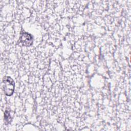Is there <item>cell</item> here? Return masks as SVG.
<instances>
[{"mask_svg": "<svg viewBox=\"0 0 131 131\" xmlns=\"http://www.w3.org/2000/svg\"><path fill=\"white\" fill-rule=\"evenodd\" d=\"M14 82L10 77H5L3 79V89L5 94L7 96H11L14 91Z\"/></svg>", "mask_w": 131, "mask_h": 131, "instance_id": "obj_1", "label": "cell"}, {"mask_svg": "<svg viewBox=\"0 0 131 131\" xmlns=\"http://www.w3.org/2000/svg\"><path fill=\"white\" fill-rule=\"evenodd\" d=\"M19 41L23 46H30L33 43V37L28 33H22L20 37Z\"/></svg>", "mask_w": 131, "mask_h": 131, "instance_id": "obj_2", "label": "cell"}, {"mask_svg": "<svg viewBox=\"0 0 131 131\" xmlns=\"http://www.w3.org/2000/svg\"><path fill=\"white\" fill-rule=\"evenodd\" d=\"M4 119H5V121L6 124H8L11 121L12 119H11L10 115L8 111H6L4 113Z\"/></svg>", "mask_w": 131, "mask_h": 131, "instance_id": "obj_3", "label": "cell"}]
</instances>
